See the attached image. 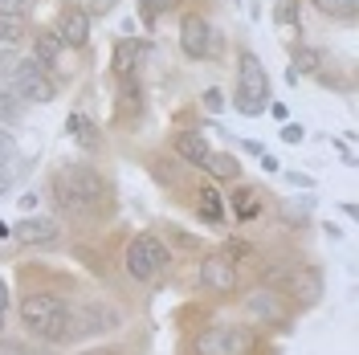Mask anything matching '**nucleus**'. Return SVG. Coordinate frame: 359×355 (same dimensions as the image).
Listing matches in <instances>:
<instances>
[{
  "label": "nucleus",
  "mask_w": 359,
  "mask_h": 355,
  "mask_svg": "<svg viewBox=\"0 0 359 355\" xmlns=\"http://www.w3.org/2000/svg\"><path fill=\"white\" fill-rule=\"evenodd\" d=\"M21 327L45 343H62L70 339L73 310L66 307V298L57 294H24L21 298Z\"/></svg>",
  "instance_id": "1"
},
{
  "label": "nucleus",
  "mask_w": 359,
  "mask_h": 355,
  "mask_svg": "<svg viewBox=\"0 0 359 355\" xmlns=\"http://www.w3.org/2000/svg\"><path fill=\"white\" fill-rule=\"evenodd\" d=\"M53 196L70 213H90V209H102L106 200V180L90 164H66L53 172Z\"/></svg>",
  "instance_id": "2"
},
{
  "label": "nucleus",
  "mask_w": 359,
  "mask_h": 355,
  "mask_svg": "<svg viewBox=\"0 0 359 355\" xmlns=\"http://www.w3.org/2000/svg\"><path fill=\"white\" fill-rule=\"evenodd\" d=\"M265 106H269V74H265V66L258 62V53L241 49L237 86H233V111L245 115V118H258V115H265Z\"/></svg>",
  "instance_id": "3"
},
{
  "label": "nucleus",
  "mask_w": 359,
  "mask_h": 355,
  "mask_svg": "<svg viewBox=\"0 0 359 355\" xmlns=\"http://www.w3.org/2000/svg\"><path fill=\"white\" fill-rule=\"evenodd\" d=\"M253 343L258 339L245 323H213L192 339V355H249Z\"/></svg>",
  "instance_id": "4"
},
{
  "label": "nucleus",
  "mask_w": 359,
  "mask_h": 355,
  "mask_svg": "<svg viewBox=\"0 0 359 355\" xmlns=\"http://www.w3.org/2000/svg\"><path fill=\"white\" fill-rule=\"evenodd\" d=\"M168 245L160 241V237L151 233H139L131 245H127V253H122V265H127V274L135 278V282H151V278H160L164 270H168Z\"/></svg>",
  "instance_id": "5"
},
{
  "label": "nucleus",
  "mask_w": 359,
  "mask_h": 355,
  "mask_svg": "<svg viewBox=\"0 0 359 355\" xmlns=\"http://www.w3.org/2000/svg\"><path fill=\"white\" fill-rule=\"evenodd\" d=\"M8 90L24 102H53L57 98V86H53V78L45 74V66L37 62V57H29V62H17V70L8 78Z\"/></svg>",
  "instance_id": "6"
},
{
  "label": "nucleus",
  "mask_w": 359,
  "mask_h": 355,
  "mask_svg": "<svg viewBox=\"0 0 359 355\" xmlns=\"http://www.w3.org/2000/svg\"><path fill=\"white\" fill-rule=\"evenodd\" d=\"M180 49H184L188 62H204V57H213L216 53L213 25L204 21V17H184V25H180Z\"/></svg>",
  "instance_id": "7"
},
{
  "label": "nucleus",
  "mask_w": 359,
  "mask_h": 355,
  "mask_svg": "<svg viewBox=\"0 0 359 355\" xmlns=\"http://www.w3.org/2000/svg\"><path fill=\"white\" fill-rule=\"evenodd\" d=\"M200 286H204L209 294H233L241 286L237 261L225 258V253H209V258L200 261Z\"/></svg>",
  "instance_id": "8"
},
{
  "label": "nucleus",
  "mask_w": 359,
  "mask_h": 355,
  "mask_svg": "<svg viewBox=\"0 0 359 355\" xmlns=\"http://www.w3.org/2000/svg\"><path fill=\"white\" fill-rule=\"evenodd\" d=\"M13 237L21 241V245H33V249H49V245H57L62 241V225L53 221V216H24L21 225H13Z\"/></svg>",
  "instance_id": "9"
},
{
  "label": "nucleus",
  "mask_w": 359,
  "mask_h": 355,
  "mask_svg": "<svg viewBox=\"0 0 359 355\" xmlns=\"http://www.w3.org/2000/svg\"><path fill=\"white\" fill-rule=\"evenodd\" d=\"M286 290L294 294V302L314 307V302L323 298V270H318V265H294V270H290Z\"/></svg>",
  "instance_id": "10"
},
{
  "label": "nucleus",
  "mask_w": 359,
  "mask_h": 355,
  "mask_svg": "<svg viewBox=\"0 0 359 355\" xmlns=\"http://www.w3.org/2000/svg\"><path fill=\"white\" fill-rule=\"evenodd\" d=\"M57 41L70 49H82L86 41H90V13L86 8H78V4H70V8H62V21H57Z\"/></svg>",
  "instance_id": "11"
},
{
  "label": "nucleus",
  "mask_w": 359,
  "mask_h": 355,
  "mask_svg": "<svg viewBox=\"0 0 359 355\" xmlns=\"http://www.w3.org/2000/svg\"><path fill=\"white\" fill-rule=\"evenodd\" d=\"M147 53H151V46H147V41H139V37H122L119 46H115L111 66H115V74H119V78H131V74L147 62Z\"/></svg>",
  "instance_id": "12"
},
{
  "label": "nucleus",
  "mask_w": 359,
  "mask_h": 355,
  "mask_svg": "<svg viewBox=\"0 0 359 355\" xmlns=\"http://www.w3.org/2000/svg\"><path fill=\"white\" fill-rule=\"evenodd\" d=\"M245 314L253 319V323H282L286 319V310H282V302H278V294L274 290H258V294H249L245 298Z\"/></svg>",
  "instance_id": "13"
},
{
  "label": "nucleus",
  "mask_w": 359,
  "mask_h": 355,
  "mask_svg": "<svg viewBox=\"0 0 359 355\" xmlns=\"http://www.w3.org/2000/svg\"><path fill=\"white\" fill-rule=\"evenodd\" d=\"M66 135H73V143L86 147V151H98V147H102V131H98L94 118H86V115H70L66 118Z\"/></svg>",
  "instance_id": "14"
},
{
  "label": "nucleus",
  "mask_w": 359,
  "mask_h": 355,
  "mask_svg": "<svg viewBox=\"0 0 359 355\" xmlns=\"http://www.w3.org/2000/svg\"><path fill=\"white\" fill-rule=\"evenodd\" d=\"M196 213L204 225H220L225 221V196L213 188V184H204V188L196 192Z\"/></svg>",
  "instance_id": "15"
},
{
  "label": "nucleus",
  "mask_w": 359,
  "mask_h": 355,
  "mask_svg": "<svg viewBox=\"0 0 359 355\" xmlns=\"http://www.w3.org/2000/svg\"><path fill=\"white\" fill-rule=\"evenodd\" d=\"M200 167H204L213 180H241V160L237 155H229V151H209Z\"/></svg>",
  "instance_id": "16"
},
{
  "label": "nucleus",
  "mask_w": 359,
  "mask_h": 355,
  "mask_svg": "<svg viewBox=\"0 0 359 355\" xmlns=\"http://www.w3.org/2000/svg\"><path fill=\"white\" fill-rule=\"evenodd\" d=\"M62 41H57V33H53V29H37V33H33V57H37V62H41V66H57V62H62Z\"/></svg>",
  "instance_id": "17"
},
{
  "label": "nucleus",
  "mask_w": 359,
  "mask_h": 355,
  "mask_svg": "<svg viewBox=\"0 0 359 355\" xmlns=\"http://www.w3.org/2000/svg\"><path fill=\"white\" fill-rule=\"evenodd\" d=\"M176 151H180V160H188V164H204V155H209V139H204V131H180Z\"/></svg>",
  "instance_id": "18"
},
{
  "label": "nucleus",
  "mask_w": 359,
  "mask_h": 355,
  "mask_svg": "<svg viewBox=\"0 0 359 355\" xmlns=\"http://www.w3.org/2000/svg\"><path fill=\"white\" fill-rule=\"evenodd\" d=\"M29 37V21L24 17H0V49H17Z\"/></svg>",
  "instance_id": "19"
},
{
  "label": "nucleus",
  "mask_w": 359,
  "mask_h": 355,
  "mask_svg": "<svg viewBox=\"0 0 359 355\" xmlns=\"http://www.w3.org/2000/svg\"><path fill=\"white\" fill-rule=\"evenodd\" d=\"M258 213H262L258 192H253V188H237V192H233V216H237L241 225H245V221H253Z\"/></svg>",
  "instance_id": "20"
},
{
  "label": "nucleus",
  "mask_w": 359,
  "mask_h": 355,
  "mask_svg": "<svg viewBox=\"0 0 359 355\" xmlns=\"http://www.w3.org/2000/svg\"><path fill=\"white\" fill-rule=\"evenodd\" d=\"M290 66L298 70V78H302V74H318L323 70V53H318L314 46H298L294 57H290Z\"/></svg>",
  "instance_id": "21"
},
{
  "label": "nucleus",
  "mask_w": 359,
  "mask_h": 355,
  "mask_svg": "<svg viewBox=\"0 0 359 355\" xmlns=\"http://www.w3.org/2000/svg\"><path fill=\"white\" fill-rule=\"evenodd\" d=\"M119 327V314L111 307H90L86 310V331H115Z\"/></svg>",
  "instance_id": "22"
},
{
  "label": "nucleus",
  "mask_w": 359,
  "mask_h": 355,
  "mask_svg": "<svg viewBox=\"0 0 359 355\" xmlns=\"http://www.w3.org/2000/svg\"><path fill=\"white\" fill-rule=\"evenodd\" d=\"M274 21L282 29H294L302 21V0H274Z\"/></svg>",
  "instance_id": "23"
},
{
  "label": "nucleus",
  "mask_w": 359,
  "mask_h": 355,
  "mask_svg": "<svg viewBox=\"0 0 359 355\" xmlns=\"http://www.w3.org/2000/svg\"><path fill=\"white\" fill-rule=\"evenodd\" d=\"M323 17H356V0H311Z\"/></svg>",
  "instance_id": "24"
},
{
  "label": "nucleus",
  "mask_w": 359,
  "mask_h": 355,
  "mask_svg": "<svg viewBox=\"0 0 359 355\" xmlns=\"http://www.w3.org/2000/svg\"><path fill=\"white\" fill-rule=\"evenodd\" d=\"M135 4H139V17H143V25H155V21H160V13H168L176 0H135Z\"/></svg>",
  "instance_id": "25"
},
{
  "label": "nucleus",
  "mask_w": 359,
  "mask_h": 355,
  "mask_svg": "<svg viewBox=\"0 0 359 355\" xmlns=\"http://www.w3.org/2000/svg\"><path fill=\"white\" fill-rule=\"evenodd\" d=\"M17 118H21V106H17V102H13V95L0 86V123H17Z\"/></svg>",
  "instance_id": "26"
},
{
  "label": "nucleus",
  "mask_w": 359,
  "mask_h": 355,
  "mask_svg": "<svg viewBox=\"0 0 359 355\" xmlns=\"http://www.w3.org/2000/svg\"><path fill=\"white\" fill-rule=\"evenodd\" d=\"M278 135H282V143H294V147H298V143L307 139V127H302V123H282Z\"/></svg>",
  "instance_id": "27"
},
{
  "label": "nucleus",
  "mask_w": 359,
  "mask_h": 355,
  "mask_svg": "<svg viewBox=\"0 0 359 355\" xmlns=\"http://www.w3.org/2000/svg\"><path fill=\"white\" fill-rule=\"evenodd\" d=\"M33 8V0H0V17H24Z\"/></svg>",
  "instance_id": "28"
},
{
  "label": "nucleus",
  "mask_w": 359,
  "mask_h": 355,
  "mask_svg": "<svg viewBox=\"0 0 359 355\" xmlns=\"http://www.w3.org/2000/svg\"><path fill=\"white\" fill-rule=\"evenodd\" d=\"M13 180H17V167H13V160H8V155H0V196L13 188Z\"/></svg>",
  "instance_id": "29"
},
{
  "label": "nucleus",
  "mask_w": 359,
  "mask_h": 355,
  "mask_svg": "<svg viewBox=\"0 0 359 355\" xmlns=\"http://www.w3.org/2000/svg\"><path fill=\"white\" fill-rule=\"evenodd\" d=\"M131 106L139 111V86L127 78V82H122V111H131Z\"/></svg>",
  "instance_id": "30"
},
{
  "label": "nucleus",
  "mask_w": 359,
  "mask_h": 355,
  "mask_svg": "<svg viewBox=\"0 0 359 355\" xmlns=\"http://www.w3.org/2000/svg\"><path fill=\"white\" fill-rule=\"evenodd\" d=\"M200 102H204V111H213V115H220V111H225V95H220V90H204V98H200Z\"/></svg>",
  "instance_id": "31"
},
{
  "label": "nucleus",
  "mask_w": 359,
  "mask_h": 355,
  "mask_svg": "<svg viewBox=\"0 0 359 355\" xmlns=\"http://www.w3.org/2000/svg\"><path fill=\"white\" fill-rule=\"evenodd\" d=\"M13 70H17V53H13V49H0V78L8 82V78H13Z\"/></svg>",
  "instance_id": "32"
},
{
  "label": "nucleus",
  "mask_w": 359,
  "mask_h": 355,
  "mask_svg": "<svg viewBox=\"0 0 359 355\" xmlns=\"http://www.w3.org/2000/svg\"><path fill=\"white\" fill-rule=\"evenodd\" d=\"M282 176H286V184H294V188H314L311 172H282Z\"/></svg>",
  "instance_id": "33"
},
{
  "label": "nucleus",
  "mask_w": 359,
  "mask_h": 355,
  "mask_svg": "<svg viewBox=\"0 0 359 355\" xmlns=\"http://www.w3.org/2000/svg\"><path fill=\"white\" fill-rule=\"evenodd\" d=\"M258 160H262V167H265V172H269V176H278V172H282V164H278V160H274L269 151H262Z\"/></svg>",
  "instance_id": "34"
},
{
  "label": "nucleus",
  "mask_w": 359,
  "mask_h": 355,
  "mask_svg": "<svg viewBox=\"0 0 359 355\" xmlns=\"http://www.w3.org/2000/svg\"><path fill=\"white\" fill-rule=\"evenodd\" d=\"M4 314H8V286L0 278V331H4Z\"/></svg>",
  "instance_id": "35"
},
{
  "label": "nucleus",
  "mask_w": 359,
  "mask_h": 355,
  "mask_svg": "<svg viewBox=\"0 0 359 355\" xmlns=\"http://www.w3.org/2000/svg\"><path fill=\"white\" fill-rule=\"evenodd\" d=\"M37 200H41L37 192H24V196H21V209H24V213H33V209H37Z\"/></svg>",
  "instance_id": "36"
},
{
  "label": "nucleus",
  "mask_w": 359,
  "mask_h": 355,
  "mask_svg": "<svg viewBox=\"0 0 359 355\" xmlns=\"http://www.w3.org/2000/svg\"><path fill=\"white\" fill-rule=\"evenodd\" d=\"M335 147H339V155H343V164H356V155H351V147L343 139H335Z\"/></svg>",
  "instance_id": "37"
},
{
  "label": "nucleus",
  "mask_w": 359,
  "mask_h": 355,
  "mask_svg": "<svg viewBox=\"0 0 359 355\" xmlns=\"http://www.w3.org/2000/svg\"><path fill=\"white\" fill-rule=\"evenodd\" d=\"M265 111H269V115H274V118H286V115H290V111H286V102H269Z\"/></svg>",
  "instance_id": "38"
},
{
  "label": "nucleus",
  "mask_w": 359,
  "mask_h": 355,
  "mask_svg": "<svg viewBox=\"0 0 359 355\" xmlns=\"http://www.w3.org/2000/svg\"><path fill=\"white\" fill-rule=\"evenodd\" d=\"M111 4H115V0H94V4H90V13H111Z\"/></svg>",
  "instance_id": "39"
},
{
  "label": "nucleus",
  "mask_w": 359,
  "mask_h": 355,
  "mask_svg": "<svg viewBox=\"0 0 359 355\" xmlns=\"http://www.w3.org/2000/svg\"><path fill=\"white\" fill-rule=\"evenodd\" d=\"M8 237H13V225H8V221H0V241H8Z\"/></svg>",
  "instance_id": "40"
},
{
  "label": "nucleus",
  "mask_w": 359,
  "mask_h": 355,
  "mask_svg": "<svg viewBox=\"0 0 359 355\" xmlns=\"http://www.w3.org/2000/svg\"><path fill=\"white\" fill-rule=\"evenodd\" d=\"M82 355H119V351H111V347H90V351H82Z\"/></svg>",
  "instance_id": "41"
}]
</instances>
